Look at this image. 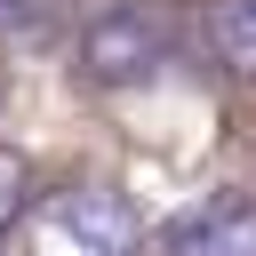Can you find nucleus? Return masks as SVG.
Returning a JSON list of instances; mask_svg holds the SVG:
<instances>
[{"mask_svg":"<svg viewBox=\"0 0 256 256\" xmlns=\"http://www.w3.org/2000/svg\"><path fill=\"white\" fill-rule=\"evenodd\" d=\"M136 248H144V224L104 184L40 192L32 216H24V256H136Z\"/></svg>","mask_w":256,"mask_h":256,"instance_id":"nucleus-1","label":"nucleus"},{"mask_svg":"<svg viewBox=\"0 0 256 256\" xmlns=\"http://www.w3.org/2000/svg\"><path fill=\"white\" fill-rule=\"evenodd\" d=\"M168 48H176L168 16H160L152 0H120V8H96V16L80 24L72 72H80L88 88H136V80H152V72L168 64Z\"/></svg>","mask_w":256,"mask_h":256,"instance_id":"nucleus-2","label":"nucleus"},{"mask_svg":"<svg viewBox=\"0 0 256 256\" xmlns=\"http://www.w3.org/2000/svg\"><path fill=\"white\" fill-rule=\"evenodd\" d=\"M160 256H256V200H248V192L192 200V208L160 232Z\"/></svg>","mask_w":256,"mask_h":256,"instance_id":"nucleus-3","label":"nucleus"},{"mask_svg":"<svg viewBox=\"0 0 256 256\" xmlns=\"http://www.w3.org/2000/svg\"><path fill=\"white\" fill-rule=\"evenodd\" d=\"M208 56L240 80H256V0H216L208 8Z\"/></svg>","mask_w":256,"mask_h":256,"instance_id":"nucleus-4","label":"nucleus"},{"mask_svg":"<svg viewBox=\"0 0 256 256\" xmlns=\"http://www.w3.org/2000/svg\"><path fill=\"white\" fill-rule=\"evenodd\" d=\"M16 208H24V160H16V152H0V232L16 224Z\"/></svg>","mask_w":256,"mask_h":256,"instance_id":"nucleus-5","label":"nucleus"},{"mask_svg":"<svg viewBox=\"0 0 256 256\" xmlns=\"http://www.w3.org/2000/svg\"><path fill=\"white\" fill-rule=\"evenodd\" d=\"M16 24H24V16H16V8H8V0H0V32H16Z\"/></svg>","mask_w":256,"mask_h":256,"instance_id":"nucleus-6","label":"nucleus"}]
</instances>
